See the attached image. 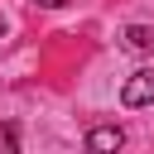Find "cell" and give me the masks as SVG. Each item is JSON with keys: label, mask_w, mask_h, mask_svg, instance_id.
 <instances>
[{"label": "cell", "mask_w": 154, "mask_h": 154, "mask_svg": "<svg viewBox=\"0 0 154 154\" xmlns=\"http://www.w3.org/2000/svg\"><path fill=\"white\" fill-rule=\"evenodd\" d=\"M0 149H5V154H14V149H19V135H14V125H0Z\"/></svg>", "instance_id": "cell-4"}, {"label": "cell", "mask_w": 154, "mask_h": 154, "mask_svg": "<svg viewBox=\"0 0 154 154\" xmlns=\"http://www.w3.org/2000/svg\"><path fill=\"white\" fill-rule=\"evenodd\" d=\"M120 125H101V130H91L87 135V149H120Z\"/></svg>", "instance_id": "cell-3"}, {"label": "cell", "mask_w": 154, "mask_h": 154, "mask_svg": "<svg viewBox=\"0 0 154 154\" xmlns=\"http://www.w3.org/2000/svg\"><path fill=\"white\" fill-rule=\"evenodd\" d=\"M125 48L130 53H154V29L149 24H130L125 29Z\"/></svg>", "instance_id": "cell-2"}, {"label": "cell", "mask_w": 154, "mask_h": 154, "mask_svg": "<svg viewBox=\"0 0 154 154\" xmlns=\"http://www.w3.org/2000/svg\"><path fill=\"white\" fill-rule=\"evenodd\" d=\"M0 34H5V19H0Z\"/></svg>", "instance_id": "cell-6"}, {"label": "cell", "mask_w": 154, "mask_h": 154, "mask_svg": "<svg viewBox=\"0 0 154 154\" xmlns=\"http://www.w3.org/2000/svg\"><path fill=\"white\" fill-rule=\"evenodd\" d=\"M120 101H125V106H149V101H154V67H140V72L120 87Z\"/></svg>", "instance_id": "cell-1"}, {"label": "cell", "mask_w": 154, "mask_h": 154, "mask_svg": "<svg viewBox=\"0 0 154 154\" xmlns=\"http://www.w3.org/2000/svg\"><path fill=\"white\" fill-rule=\"evenodd\" d=\"M38 5H48V10H58V5H67V0H38Z\"/></svg>", "instance_id": "cell-5"}]
</instances>
